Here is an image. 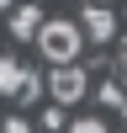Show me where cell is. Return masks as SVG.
<instances>
[{"instance_id": "1", "label": "cell", "mask_w": 127, "mask_h": 133, "mask_svg": "<svg viewBox=\"0 0 127 133\" xmlns=\"http://www.w3.org/2000/svg\"><path fill=\"white\" fill-rule=\"evenodd\" d=\"M37 48H42L48 64H74L80 48H85V27H80V21H64V16H58V21H42Z\"/></svg>"}, {"instance_id": "2", "label": "cell", "mask_w": 127, "mask_h": 133, "mask_svg": "<svg viewBox=\"0 0 127 133\" xmlns=\"http://www.w3.org/2000/svg\"><path fill=\"white\" fill-rule=\"evenodd\" d=\"M37 85H42V80H37L32 69H21L11 53H0V96H21V101H32Z\"/></svg>"}, {"instance_id": "3", "label": "cell", "mask_w": 127, "mask_h": 133, "mask_svg": "<svg viewBox=\"0 0 127 133\" xmlns=\"http://www.w3.org/2000/svg\"><path fill=\"white\" fill-rule=\"evenodd\" d=\"M85 85H90V80H85V69H80V64H53V80H48L53 101H64V107H69V101H80V96H85Z\"/></svg>"}, {"instance_id": "4", "label": "cell", "mask_w": 127, "mask_h": 133, "mask_svg": "<svg viewBox=\"0 0 127 133\" xmlns=\"http://www.w3.org/2000/svg\"><path fill=\"white\" fill-rule=\"evenodd\" d=\"M85 37L90 43H111L116 37V16L106 5H85Z\"/></svg>"}, {"instance_id": "5", "label": "cell", "mask_w": 127, "mask_h": 133, "mask_svg": "<svg viewBox=\"0 0 127 133\" xmlns=\"http://www.w3.org/2000/svg\"><path fill=\"white\" fill-rule=\"evenodd\" d=\"M42 32V11L37 5H16L11 11V37H37Z\"/></svg>"}, {"instance_id": "6", "label": "cell", "mask_w": 127, "mask_h": 133, "mask_svg": "<svg viewBox=\"0 0 127 133\" xmlns=\"http://www.w3.org/2000/svg\"><path fill=\"white\" fill-rule=\"evenodd\" d=\"M101 101H106V107H122V112H127V96H122V85H101Z\"/></svg>"}, {"instance_id": "7", "label": "cell", "mask_w": 127, "mask_h": 133, "mask_svg": "<svg viewBox=\"0 0 127 133\" xmlns=\"http://www.w3.org/2000/svg\"><path fill=\"white\" fill-rule=\"evenodd\" d=\"M69 133H106L101 117H80V123H69Z\"/></svg>"}, {"instance_id": "8", "label": "cell", "mask_w": 127, "mask_h": 133, "mask_svg": "<svg viewBox=\"0 0 127 133\" xmlns=\"http://www.w3.org/2000/svg\"><path fill=\"white\" fill-rule=\"evenodd\" d=\"M5 133H32V123L27 117H5Z\"/></svg>"}, {"instance_id": "9", "label": "cell", "mask_w": 127, "mask_h": 133, "mask_svg": "<svg viewBox=\"0 0 127 133\" xmlns=\"http://www.w3.org/2000/svg\"><path fill=\"white\" fill-rule=\"evenodd\" d=\"M116 75H122V85H127V53H122V59H116Z\"/></svg>"}, {"instance_id": "10", "label": "cell", "mask_w": 127, "mask_h": 133, "mask_svg": "<svg viewBox=\"0 0 127 133\" xmlns=\"http://www.w3.org/2000/svg\"><path fill=\"white\" fill-rule=\"evenodd\" d=\"M0 11H16V0H0Z\"/></svg>"}]
</instances>
